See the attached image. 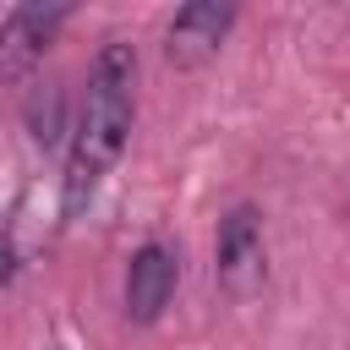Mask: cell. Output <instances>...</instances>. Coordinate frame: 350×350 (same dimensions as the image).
<instances>
[{
    "label": "cell",
    "mask_w": 350,
    "mask_h": 350,
    "mask_svg": "<svg viewBox=\"0 0 350 350\" xmlns=\"http://www.w3.org/2000/svg\"><path fill=\"white\" fill-rule=\"evenodd\" d=\"M131 88H137V49L126 38H109L93 55L88 98H82V115L71 126V153H66V180H60V213L66 219H77L93 202L98 180L120 159V148L131 137V109H137Z\"/></svg>",
    "instance_id": "obj_1"
},
{
    "label": "cell",
    "mask_w": 350,
    "mask_h": 350,
    "mask_svg": "<svg viewBox=\"0 0 350 350\" xmlns=\"http://www.w3.org/2000/svg\"><path fill=\"white\" fill-rule=\"evenodd\" d=\"M66 16H71V5H16V11H5V22H0V82H22L44 60V49L66 27Z\"/></svg>",
    "instance_id": "obj_3"
},
{
    "label": "cell",
    "mask_w": 350,
    "mask_h": 350,
    "mask_svg": "<svg viewBox=\"0 0 350 350\" xmlns=\"http://www.w3.org/2000/svg\"><path fill=\"white\" fill-rule=\"evenodd\" d=\"M235 27V5H219V0H197V5H180L164 27V60L180 66V71H197L219 55L224 33Z\"/></svg>",
    "instance_id": "obj_4"
},
{
    "label": "cell",
    "mask_w": 350,
    "mask_h": 350,
    "mask_svg": "<svg viewBox=\"0 0 350 350\" xmlns=\"http://www.w3.org/2000/svg\"><path fill=\"white\" fill-rule=\"evenodd\" d=\"M16 273V246H11V230H0V284Z\"/></svg>",
    "instance_id": "obj_7"
},
{
    "label": "cell",
    "mask_w": 350,
    "mask_h": 350,
    "mask_svg": "<svg viewBox=\"0 0 350 350\" xmlns=\"http://www.w3.org/2000/svg\"><path fill=\"white\" fill-rule=\"evenodd\" d=\"M213 279L230 301H252L268 279V241H262V213L252 202H235L219 219L213 241Z\"/></svg>",
    "instance_id": "obj_2"
},
{
    "label": "cell",
    "mask_w": 350,
    "mask_h": 350,
    "mask_svg": "<svg viewBox=\"0 0 350 350\" xmlns=\"http://www.w3.org/2000/svg\"><path fill=\"white\" fill-rule=\"evenodd\" d=\"M175 284H180V252L164 246V241H142L131 252V268H126V317L131 323H159Z\"/></svg>",
    "instance_id": "obj_5"
},
{
    "label": "cell",
    "mask_w": 350,
    "mask_h": 350,
    "mask_svg": "<svg viewBox=\"0 0 350 350\" xmlns=\"http://www.w3.org/2000/svg\"><path fill=\"white\" fill-rule=\"evenodd\" d=\"M27 137L38 148H60L71 142V120H66V88H38L27 98Z\"/></svg>",
    "instance_id": "obj_6"
}]
</instances>
